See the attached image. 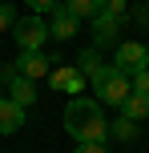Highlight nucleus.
Wrapping results in <instances>:
<instances>
[{"label": "nucleus", "instance_id": "2", "mask_svg": "<svg viewBox=\"0 0 149 153\" xmlns=\"http://www.w3.org/2000/svg\"><path fill=\"white\" fill-rule=\"evenodd\" d=\"M89 89L97 93V97H93L97 105H113V109H121V105H125V97L133 93V89H129V76L117 73L113 65H101V69L89 76Z\"/></svg>", "mask_w": 149, "mask_h": 153}, {"label": "nucleus", "instance_id": "20", "mask_svg": "<svg viewBox=\"0 0 149 153\" xmlns=\"http://www.w3.org/2000/svg\"><path fill=\"white\" fill-rule=\"evenodd\" d=\"M73 153H109V149H105V141H77Z\"/></svg>", "mask_w": 149, "mask_h": 153}, {"label": "nucleus", "instance_id": "3", "mask_svg": "<svg viewBox=\"0 0 149 153\" xmlns=\"http://www.w3.org/2000/svg\"><path fill=\"white\" fill-rule=\"evenodd\" d=\"M12 40L20 45V53H40L48 40V16H20V20L12 24Z\"/></svg>", "mask_w": 149, "mask_h": 153}, {"label": "nucleus", "instance_id": "5", "mask_svg": "<svg viewBox=\"0 0 149 153\" xmlns=\"http://www.w3.org/2000/svg\"><path fill=\"white\" fill-rule=\"evenodd\" d=\"M121 28L125 24L121 20H113V16H105V12H97L93 20H89V32H93V48H117L121 45Z\"/></svg>", "mask_w": 149, "mask_h": 153}, {"label": "nucleus", "instance_id": "12", "mask_svg": "<svg viewBox=\"0 0 149 153\" xmlns=\"http://www.w3.org/2000/svg\"><path fill=\"white\" fill-rule=\"evenodd\" d=\"M121 117H129V121L141 125L145 117H149V97H141V93H129L125 105H121Z\"/></svg>", "mask_w": 149, "mask_h": 153}, {"label": "nucleus", "instance_id": "6", "mask_svg": "<svg viewBox=\"0 0 149 153\" xmlns=\"http://www.w3.org/2000/svg\"><path fill=\"white\" fill-rule=\"evenodd\" d=\"M0 76L8 81V93H4L8 101H16L20 109H28L32 101H36V81H28V76L12 73V65H4V69H0Z\"/></svg>", "mask_w": 149, "mask_h": 153}, {"label": "nucleus", "instance_id": "14", "mask_svg": "<svg viewBox=\"0 0 149 153\" xmlns=\"http://www.w3.org/2000/svg\"><path fill=\"white\" fill-rule=\"evenodd\" d=\"M64 8H69L77 20H93L97 16V8H101V0H61Z\"/></svg>", "mask_w": 149, "mask_h": 153}, {"label": "nucleus", "instance_id": "19", "mask_svg": "<svg viewBox=\"0 0 149 153\" xmlns=\"http://www.w3.org/2000/svg\"><path fill=\"white\" fill-rule=\"evenodd\" d=\"M24 4H28V8H32L36 16H48V12H53L56 4H61V0H24Z\"/></svg>", "mask_w": 149, "mask_h": 153}, {"label": "nucleus", "instance_id": "1", "mask_svg": "<svg viewBox=\"0 0 149 153\" xmlns=\"http://www.w3.org/2000/svg\"><path fill=\"white\" fill-rule=\"evenodd\" d=\"M64 133L73 141H105L109 137V121H105V105H97L93 97H69L64 109Z\"/></svg>", "mask_w": 149, "mask_h": 153}, {"label": "nucleus", "instance_id": "15", "mask_svg": "<svg viewBox=\"0 0 149 153\" xmlns=\"http://www.w3.org/2000/svg\"><path fill=\"white\" fill-rule=\"evenodd\" d=\"M97 12H105V16H113V20H121V24H125L129 0H101V8H97Z\"/></svg>", "mask_w": 149, "mask_h": 153}, {"label": "nucleus", "instance_id": "9", "mask_svg": "<svg viewBox=\"0 0 149 153\" xmlns=\"http://www.w3.org/2000/svg\"><path fill=\"white\" fill-rule=\"evenodd\" d=\"M77 32H81V20L64 4H56L53 12H48V40H73Z\"/></svg>", "mask_w": 149, "mask_h": 153}, {"label": "nucleus", "instance_id": "16", "mask_svg": "<svg viewBox=\"0 0 149 153\" xmlns=\"http://www.w3.org/2000/svg\"><path fill=\"white\" fill-rule=\"evenodd\" d=\"M125 24H137V28H149V4L141 0V4H133L125 12Z\"/></svg>", "mask_w": 149, "mask_h": 153}, {"label": "nucleus", "instance_id": "8", "mask_svg": "<svg viewBox=\"0 0 149 153\" xmlns=\"http://www.w3.org/2000/svg\"><path fill=\"white\" fill-rule=\"evenodd\" d=\"M12 73H20V76H28V81H44L48 73H53V56H44V48L40 53H20L12 61Z\"/></svg>", "mask_w": 149, "mask_h": 153}, {"label": "nucleus", "instance_id": "11", "mask_svg": "<svg viewBox=\"0 0 149 153\" xmlns=\"http://www.w3.org/2000/svg\"><path fill=\"white\" fill-rule=\"evenodd\" d=\"M73 65H77V73L89 81V76H93V73L105 65V56H101V48H93V45H89V48H81V53H77V61H73Z\"/></svg>", "mask_w": 149, "mask_h": 153}, {"label": "nucleus", "instance_id": "10", "mask_svg": "<svg viewBox=\"0 0 149 153\" xmlns=\"http://www.w3.org/2000/svg\"><path fill=\"white\" fill-rule=\"evenodd\" d=\"M24 117H28V109H20L16 101L0 97V137H12V133L24 129Z\"/></svg>", "mask_w": 149, "mask_h": 153}, {"label": "nucleus", "instance_id": "13", "mask_svg": "<svg viewBox=\"0 0 149 153\" xmlns=\"http://www.w3.org/2000/svg\"><path fill=\"white\" fill-rule=\"evenodd\" d=\"M137 133H141V125H137V121H129V117H117V121H109V137H117V141H133Z\"/></svg>", "mask_w": 149, "mask_h": 153}, {"label": "nucleus", "instance_id": "18", "mask_svg": "<svg viewBox=\"0 0 149 153\" xmlns=\"http://www.w3.org/2000/svg\"><path fill=\"white\" fill-rule=\"evenodd\" d=\"M129 89H133V93H141V97H149V69H141V73H133V76H129Z\"/></svg>", "mask_w": 149, "mask_h": 153}, {"label": "nucleus", "instance_id": "4", "mask_svg": "<svg viewBox=\"0 0 149 153\" xmlns=\"http://www.w3.org/2000/svg\"><path fill=\"white\" fill-rule=\"evenodd\" d=\"M113 69L117 73H125V76H133V73H141V69H149V45H141V40H121L117 48H113Z\"/></svg>", "mask_w": 149, "mask_h": 153}, {"label": "nucleus", "instance_id": "17", "mask_svg": "<svg viewBox=\"0 0 149 153\" xmlns=\"http://www.w3.org/2000/svg\"><path fill=\"white\" fill-rule=\"evenodd\" d=\"M16 20H20V16H16V8L8 4V0H0V32H12Z\"/></svg>", "mask_w": 149, "mask_h": 153}, {"label": "nucleus", "instance_id": "7", "mask_svg": "<svg viewBox=\"0 0 149 153\" xmlns=\"http://www.w3.org/2000/svg\"><path fill=\"white\" fill-rule=\"evenodd\" d=\"M48 89L64 93V97H81V93L89 89V81L77 73V65H61V69H53V73H48Z\"/></svg>", "mask_w": 149, "mask_h": 153}]
</instances>
